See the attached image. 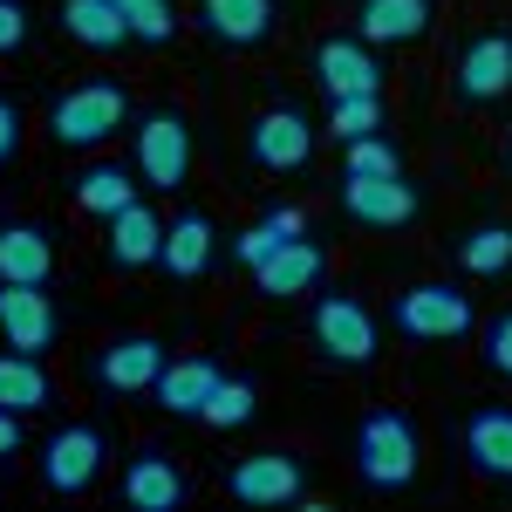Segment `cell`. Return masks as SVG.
<instances>
[{
	"label": "cell",
	"mask_w": 512,
	"mask_h": 512,
	"mask_svg": "<svg viewBox=\"0 0 512 512\" xmlns=\"http://www.w3.org/2000/svg\"><path fill=\"white\" fill-rule=\"evenodd\" d=\"M424 465V437L403 410H369L355 424V478L369 492H403Z\"/></svg>",
	"instance_id": "1"
},
{
	"label": "cell",
	"mask_w": 512,
	"mask_h": 512,
	"mask_svg": "<svg viewBox=\"0 0 512 512\" xmlns=\"http://www.w3.org/2000/svg\"><path fill=\"white\" fill-rule=\"evenodd\" d=\"M130 117V96H123V82L96 76V82H76V89H62L55 96V110H48V137L55 144H69V151H96V144H110Z\"/></svg>",
	"instance_id": "2"
},
{
	"label": "cell",
	"mask_w": 512,
	"mask_h": 512,
	"mask_svg": "<svg viewBox=\"0 0 512 512\" xmlns=\"http://www.w3.org/2000/svg\"><path fill=\"white\" fill-rule=\"evenodd\" d=\"M390 321L403 342H465L472 335V294H458L451 280H417L390 301Z\"/></svg>",
	"instance_id": "3"
},
{
	"label": "cell",
	"mask_w": 512,
	"mask_h": 512,
	"mask_svg": "<svg viewBox=\"0 0 512 512\" xmlns=\"http://www.w3.org/2000/svg\"><path fill=\"white\" fill-rule=\"evenodd\" d=\"M130 158H137V178L151 192H185V178H192V123H185V110H144L137 137H130Z\"/></svg>",
	"instance_id": "4"
},
{
	"label": "cell",
	"mask_w": 512,
	"mask_h": 512,
	"mask_svg": "<svg viewBox=\"0 0 512 512\" xmlns=\"http://www.w3.org/2000/svg\"><path fill=\"white\" fill-rule=\"evenodd\" d=\"M103 458H110V437L96 424H62V431L41 444V485L55 499H76L103 478Z\"/></svg>",
	"instance_id": "5"
},
{
	"label": "cell",
	"mask_w": 512,
	"mask_h": 512,
	"mask_svg": "<svg viewBox=\"0 0 512 512\" xmlns=\"http://www.w3.org/2000/svg\"><path fill=\"white\" fill-rule=\"evenodd\" d=\"M342 198V212H349L355 226H369V233H403L417 212H424V192L396 171V178H342L335 185Z\"/></svg>",
	"instance_id": "6"
},
{
	"label": "cell",
	"mask_w": 512,
	"mask_h": 512,
	"mask_svg": "<svg viewBox=\"0 0 512 512\" xmlns=\"http://www.w3.org/2000/svg\"><path fill=\"white\" fill-rule=\"evenodd\" d=\"M315 349L328 362H349V369H369L376 362V315L355 301V294H321L315 301Z\"/></svg>",
	"instance_id": "7"
},
{
	"label": "cell",
	"mask_w": 512,
	"mask_h": 512,
	"mask_svg": "<svg viewBox=\"0 0 512 512\" xmlns=\"http://www.w3.org/2000/svg\"><path fill=\"white\" fill-rule=\"evenodd\" d=\"M226 492L239 506H294L308 492V465L294 451H253V458H239L226 472Z\"/></svg>",
	"instance_id": "8"
},
{
	"label": "cell",
	"mask_w": 512,
	"mask_h": 512,
	"mask_svg": "<svg viewBox=\"0 0 512 512\" xmlns=\"http://www.w3.org/2000/svg\"><path fill=\"white\" fill-rule=\"evenodd\" d=\"M246 151H253V164L260 171H301V164L315 158V123L301 117L294 103H274V110H260L253 117V130H246Z\"/></svg>",
	"instance_id": "9"
},
{
	"label": "cell",
	"mask_w": 512,
	"mask_h": 512,
	"mask_svg": "<svg viewBox=\"0 0 512 512\" xmlns=\"http://www.w3.org/2000/svg\"><path fill=\"white\" fill-rule=\"evenodd\" d=\"M55 335H62L55 301L41 287H28V280H0V342L21 349V355H48Z\"/></svg>",
	"instance_id": "10"
},
{
	"label": "cell",
	"mask_w": 512,
	"mask_h": 512,
	"mask_svg": "<svg viewBox=\"0 0 512 512\" xmlns=\"http://www.w3.org/2000/svg\"><path fill=\"white\" fill-rule=\"evenodd\" d=\"M185 492H192V485H185L178 458H171L164 444H144L117 478V499L130 512H171V506H185Z\"/></svg>",
	"instance_id": "11"
},
{
	"label": "cell",
	"mask_w": 512,
	"mask_h": 512,
	"mask_svg": "<svg viewBox=\"0 0 512 512\" xmlns=\"http://www.w3.org/2000/svg\"><path fill=\"white\" fill-rule=\"evenodd\" d=\"M315 76L328 96H383V62L362 35H328L315 48Z\"/></svg>",
	"instance_id": "12"
},
{
	"label": "cell",
	"mask_w": 512,
	"mask_h": 512,
	"mask_svg": "<svg viewBox=\"0 0 512 512\" xmlns=\"http://www.w3.org/2000/svg\"><path fill=\"white\" fill-rule=\"evenodd\" d=\"M506 89H512V35H478L451 69V96L458 103H499Z\"/></svg>",
	"instance_id": "13"
},
{
	"label": "cell",
	"mask_w": 512,
	"mask_h": 512,
	"mask_svg": "<svg viewBox=\"0 0 512 512\" xmlns=\"http://www.w3.org/2000/svg\"><path fill=\"white\" fill-rule=\"evenodd\" d=\"M164 362H171V355H164L158 335H117L110 349H96V383L117 390V396H137L164 376Z\"/></svg>",
	"instance_id": "14"
},
{
	"label": "cell",
	"mask_w": 512,
	"mask_h": 512,
	"mask_svg": "<svg viewBox=\"0 0 512 512\" xmlns=\"http://www.w3.org/2000/svg\"><path fill=\"white\" fill-rule=\"evenodd\" d=\"M321 267H328V253H321L308 233H301V239H280L274 253L253 267V287H260L267 301H294V294H315Z\"/></svg>",
	"instance_id": "15"
},
{
	"label": "cell",
	"mask_w": 512,
	"mask_h": 512,
	"mask_svg": "<svg viewBox=\"0 0 512 512\" xmlns=\"http://www.w3.org/2000/svg\"><path fill=\"white\" fill-rule=\"evenodd\" d=\"M465 458L485 478H512V403H478L465 417Z\"/></svg>",
	"instance_id": "16"
},
{
	"label": "cell",
	"mask_w": 512,
	"mask_h": 512,
	"mask_svg": "<svg viewBox=\"0 0 512 512\" xmlns=\"http://www.w3.org/2000/svg\"><path fill=\"white\" fill-rule=\"evenodd\" d=\"M219 362L212 355H185V362H164V376L151 383V396H158V410H171V417H198L205 403H212V390H219Z\"/></svg>",
	"instance_id": "17"
},
{
	"label": "cell",
	"mask_w": 512,
	"mask_h": 512,
	"mask_svg": "<svg viewBox=\"0 0 512 512\" xmlns=\"http://www.w3.org/2000/svg\"><path fill=\"white\" fill-rule=\"evenodd\" d=\"M48 274H55V239L35 219H0V280L48 287Z\"/></svg>",
	"instance_id": "18"
},
{
	"label": "cell",
	"mask_w": 512,
	"mask_h": 512,
	"mask_svg": "<svg viewBox=\"0 0 512 512\" xmlns=\"http://www.w3.org/2000/svg\"><path fill=\"white\" fill-rule=\"evenodd\" d=\"M198 21H205V35L226 41V48H260V41L274 35V0H198Z\"/></svg>",
	"instance_id": "19"
},
{
	"label": "cell",
	"mask_w": 512,
	"mask_h": 512,
	"mask_svg": "<svg viewBox=\"0 0 512 512\" xmlns=\"http://www.w3.org/2000/svg\"><path fill=\"white\" fill-rule=\"evenodd\" d=\"M437 21L431 0H355V35L369 41H424Z\"/></svg>",
	"instance_id": "20"
},
{
	"label": "cell",
	"mask_w": 512,
	"mask_h": 512,
	"mask_svg": "<svg viewBox=\"0 0 512 512\" xmlns=\"http://www.w3.org/2000/svg\"><path fill=\"white\" fill-rule=\"evenodd\" d=\"M103 226H110V260H117V267H130V274H137V267H158L164 219L144 205V198H130L123 212H110V219H103Z\"/></svg>",
	"instance_id": "21"
},
{
	"label": "cell",
	"mask_w": 512,
	"mask_h": 512,
	"mask_svg": "<svg viewBox=\"0 0 512 512\" xmlns=\"http://www.w3.org/2000/svg\"><path fill=\"white\" fill-rule=\"evenodd\" d=\"M212 219L205 212H178L171 226H164V246H158V267L171 280H198L205 267H212Z\"/></svg>",
	"instance_id": "22"
},
{
	"label": "cell",
	"mask_w": 512,
	"mask_h": 512,
	"mask_svg": "<svg viewBox=\"0 0 512 512\" xmlns=\"http://www.w3.org/2000/svg\"><path fill=\"white\" fill-rule=\"evenodd\" d=\"M62 28H69L76 48H96V55L130 41V21H123L117 0H62Z\"/></svg>",
	"instance_id": "23"
},
{
	"label": "cell",
	"mask_w": 512,
	"mask_h": 512,
	"mask_svg": "<svg viewBox=\"0 0 512 512\" xmlns=\"http://www.w3.org/2000/svg\"><path fill=\"white\" fill-rule=\"evenodd\" d=\"M55 403V383H48V369H41V355H21V349H0V410H21V417H35Z\"/></svg>",
	"instance_id": "24"
},
{
	"label": "cell",
	"mask_w": 512,
	"mask_h": 512,
	"mask_svg": "<svg viewBox=\"0 0 512 512\" xmlns=\"http://www.w3.org/2000/svg\"><path fill=\"white\" fill-rule=\"evenodd\" d=\"M137 198V185H130V171L123 164H89L76 178V205L82 212H96V219H110V212H123Z\"/></svg>",
	"instance_id": "25"
},
{
	"label": "cell",
	"mask_w": 512,
	"mask_h": 512,
	"mask_svg": "<svg viewBox=\"0 0 512 512\" xmlns=\"http://www.w3.org/2000/svg\"><path fill=\"white\" fill-rule=\"evenodd\" d=\"M458 267L478 274V280L506 274L512 267V226H472V233L458 239Z\"/></svg>",
	"instance_id": "26"
},
{
	"label": "cell",
	"mask_w": 512,
	"mask_h": 512,
	"mask_svg": "<svg viewBox=\"0 0 512 512\" xmlns=\"http://www.w3.org/2000/svg\"><path fill=\"white\" fill-rule=\"evenodd\" d=\"M253 410H260L253 383H246V376H219V390H212V403L198 410V424H212V431H239V424H253Z\"/></svg>",
	"instance_id": "27"
},
{
	"label": "cell",
	"mask_w": 512,
	"mask_h": 512,
	"mask_svg": "<svg viewBox=\"0 0 512 512\" xmlns=\"http://www.w3.org/2000/svg\"><path fill=\"white\" fill-rule=\"evenodd\" d=\"M396 171H403V151H396L383 130H369V137L342 144V178H396Z\"/></svg>",
	"instance_id": "28"
},
{
	"label": "cell",
	"mask_w": 512,
	"mask_h": 512,
	"mask_svg": "<svg viewBox=\"0 0 512 512\" xmlns=\"http://www.w3.org/2000/svg\"><path fill=\"white\" fill-rule=\"evenodd\" d=\"M369 130H383V96H328V137L335 144H355Z\"/></svg>",
	"instance_id": "29"
},
{
	"label": "cell",
	"mask_w": 512,
	"mask_h": 512,
	"mask_svg": "<svg viewBox=\"0 0 512 512\" xmlns=\"http://www.w3.org/2000/svg\"><path fill=\"white\" fill-rule=\"evenodd\" d=\"M123 21H130V41H144V48H164V41L178 35V14H171V0H117Z\"/></svg>",
	"instance_id": "30"
},
{
	"label": "cell",
	"mask_w": 512,
	"mask_h": 512,
	"mask_svg": "<svg viewBox=\"0 0 512 512\" xmlns=\"http://www.w3.org/2000/svg\"><path fill=\"white\" fill-rule=\"evenodd\" d=\"M485 369L512 383V308H499V315L485 321Z\"/></svg>",
	"instance_id": "31"
},
{
	"label": "cell",
	"mask_w": 512,
	"mask_h": 512,
	"mask_svg": "<svg viewBox=\"0 0 512 512\" xmlns=\"http://www.w3.org/2000/svg\"><path fill=\"white\" fill-rule=\"evenodd\" d=\"M280 239H287V233H280L274 219H260V226H246V233L233 239V260L246 267V274H253V267H260V260H267V253L280 246Z\"/></svg>",
	"instance_id": "32"
},
{
	"label": "cell",
	"mask_w": 512,
	"mask_h": 512,
	"mask_svg": "<svg viewBox=\"0 0 512 512\" xmlns=\"http://www.w3.org/2000/svg\"><path fill=\"white\" fill-rule=\"evenodd\" d=\"M35 35V14H28V0H0V55H21Z\"/></svg>",
	"instance_id": "33"
},
{
	"label": "cell",
	"mask_w": 512,
	"mask_h": 512,
	"mask_svg": "<svg viewBox=\"0 0 512 512\" xmlns=\"http://www.w3.org/2000/svg\"><path fill=\"white\" fill-rule=\"evenodd\" d=\"M14 151H21V110H14V103L0 96V164L14 158Z\"/></svg>",
	"instance_id": "34"
},
{
	"label": "cell",
	"mask_w": 512,
	"mask_h": 512,
	"mask_svg": "<svg viewBox=\"0 0 512 512\" xmlns=\"http://www.w3.org/2000/svg\"><path fill=\"white\" fill-rule=\"evenodd\" d=\"M267 219H274V226H280L287 239H301V233H308V212H301V205H274Z\"/></svg>",
	"instance_id": "35"
},
{
	"label": "cell",
	"mask_w": 512,
	"mask_h": 512,
	"mask_svg": "<svg viewBox=\"0 0 512 512\" xmlns=\"http://www.w3.org/2000/svg\"><path fill=\"white\" fill-rule=\"evenodd\" d=\"M21 451V410H0V458Z\"/></svg>",
	"instance_id": "36"
},
{
	"label": "cell",
	"mask_w": 512,
	"mask_h": 512,
	"mask_svg": "<svg viewBox=\"0 0 512 512\" xmlns=\"http://www.w3.org/2000/svg\"><path fill=\"white\" fill-rule=\"evenodd\" d=\"M506 164H512V144H506Z\"/></svg>",
	"instance_id": "37"
}]
</instances>
